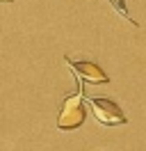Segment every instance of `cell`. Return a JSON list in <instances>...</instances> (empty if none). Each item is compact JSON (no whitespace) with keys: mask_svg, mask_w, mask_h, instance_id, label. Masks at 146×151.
Wrapping results in <instances>:
<instances>
[{"mask_svg":"<svg viewBox=\"0 0 146 151\" xmlns=\"http://www.w3.org/2000/svg\"><path fill=\"white\" fill-rule=\"evenodd\" d=\"M84 119H87V112H84V103H82V83H80L75 94H69L64 99L62 110L57 114V128L73 131V128H80Z\"/></svg>","mask_w":146,"mask_h":151,"instance_id":"1","label":"cell"},{"mask_svg":"<svg viewBox=\"0 0 146 151\" xmlns=\"http://www.w3.org/2000/svg\"><path fill=\"white\" fill-rule=\"evenodd\" d=\"M91 110L103 126H123L128 122L123 110L110 99H91Z\"/></svg>","mask_w":146,"mask_h":151,"instance_id":"2","label":"cell"},{"mask_svg":"<svg viewBox=\"0 0 146 151\" xmlns=\"http://www.w3.org/2000/svg\"><path fill=\"white\" fill-rule=\"evenodd\" d=\"M66 64L71 66L73 71L80 76V80H84V83H91V85H105V83H110L107 73H105L98 64H94V62H87V60L73 62V60L66 57Z\"/></svg>","mask_w":146,"mask_h":151,"instance_id":"3","label":"cell"},{"mask_svg":"<svg viewBox=\"0 0 146 151\" xmlns=\"http://www.w3.org/2000/svg\"><path fill=\"white\" fill-rule=\"evenodd\" d=\"M112 2H114V5H117V9L121 12L123 16H126V12H123V0H112Z\"/></svg>","mask_w":146,"mask_h":151,"instance_id":"4","label":"cell"},{"mask_svg":"<svg viewBox=\"0 0 146 151\" xmlns=\"http://www.w3.org/2000/svg\"><path fill=\"white\" fill-rule=\"evenodd\" d=\"M2 2H11V0H2Z\"/></svg>","mask_w":146,"mask_h":151,"instance_id":"5","label":"cell"}]
</instances>
